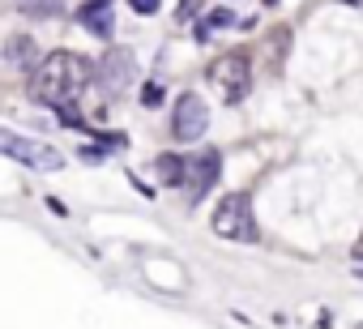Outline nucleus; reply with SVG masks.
<instances>
[{"mask_svg": "<svg viewBox=\"0 0 363 329\" xmlns=\"http://www.w3.org/2000/svg\"><path fill=\"white\" fill-rule=\"evenodd\" d=\"M22 13H39V18H52V13H56V0H22Z\"/></svg>", "mask_w": 363, "mask_h": 329, "instance_id": "obj_12", "label": "nucleus"}, {"mask_svg": "<svg viewBox=\"0 0 363 329\" xmlns=\"http://www.w3.org/2000/svg\"><path fill=\"white\" fill-rule=\"evenodd\" d=\"M218 176H223V154H218V150L193 154V158H189V180H184V189H189V201L206 197V193L218 184Z\"/></svg>", "mask_w": 363, "mask_h": 329, "instance_id": "obj_6", "label": "nucleus"}, {"mask_svg": "<svg viewBox=\"0 0 363 329\" xmlns=\"http://www.w3.org/2000/svg\"><path fill=\"white\" fill-rule=\"evenodd\" d=\"M265 5H278V0H265Z\"/></svg>", "mask_w": 363, "mask_h": 329, "instance_id": "obj_20", "label": "nucleus"}, {"mask_svg": "<svg viewBox=\"0 0 363 329\" xmlns=\"http://www.w3.org/2000/svg\"><path fill=\"white\" fill-rule=\"evenodd\" d=\"M210 227H214V235H218V240H240V244H252V240L261 235L257 214H252V197H248V193H227V197L214 206Z\"/></svg>", "mask_w": 363, "mask_h": 329, "instance_id": "obj_2", "label": "nucleus"}, {"mask_svg": "<svg viewBox=\"0 0 363 329\" xmlns=\"http://www.w3.org/2000/svg\"><path fill=\"white\" fill-rule=\"evenodd\" d=\"M77 22H82V30L86 35H94V39H111L116 35V18H111V0H86V5L77 9Z\"/></svg>", "mask_w": 363, "mask_h": 329, "instance_id": "obj_8", "label": "nucleus"}, {"mask_svg": "<svg viewBox=\"0 0 363 329\" xmlns=\"http://www.w3.org/2000/svg\"><path fill=\"white\" fill-rule=\"evenodd\" d=\"M354 261H363V231H359V240H354Z\"/></svg>", "mask_w": 363, "mask_h": 329, "instance_id": "obj_18", "label": "nucleus"}, {"mask_svg": "<svg viewBox=\"0 0 363 329\" xmlns=\"http://www.w3.org/2000/svg\"><path fill=\"white\" fill-rule=\"evenodd\" d=\"M94 77H99V86L103 90H124L128 86V77H133V56L128 52H107L99 65H94Z\"/></svg>", "mask_w": 363, "mask_h": 329, "instance_id": "obj_7", "label": "nucleus"}, {"mask_svg": "<svg viewBox=\"0 0 363 329\" xmlns=\"http://www.w3.org/2000/svg\"><path fill=\"white\" fill-rule=\"evenodd\" d=\"M5 60H9L13 69H35V65H39V43H35L30 35H9V39H5Z\"/></svg>", "mask_w": 363, "mask_h": 329, "instance_id": "obj_9", "label": "nucleus"}, {"mask_svg": "<svg viewBox=\"0 0 363 329\" xmlns=\"http://www.w3.org/2000/svg\"><path fill=\"white\" fill-rule=\"evenodd\" d=\"M48 210H52V214H69V206H65V201H56V197H48Z\"/></svg>", "mask_w": 363, "mask_h": 329, "instance_id": "obj_17", "label": "nucleus"}, {"mask_svg": "<svg viewBox=\"0 0 363 329\" xmlns=\"http://www.w3.org/2000/svg\"><path fill=\"white\" fill-rule=\"evenodd\" d=\"M141 103H145V107H162V86H158V82H145V86H141Z\"/></svg>", "mask_w": 363, "mask_h": 329, "instance_id": "obj_13", "label": "nucleus"}, {"mask_svg": "<svg viewBox=\"0 0 363 329\" xmlns=\"http://www.w3.org/2000/svg\"><path fill=\"white\" fill-rule=\"evenodd\" d=\"M0 150H5L9 158H18L22 167H35V172H60L65 158L60 150H52L48 141H30V137H18V133H0Z\"/></svg>", "mask_w": 363, "mask_h": 329, "instance_id": "obj_4", "label": "nucleus"}, {"mask_svg": "<svg viewBox=\"0 0 363 329\" xmlns=\"http://www.w3.org/2000/svg\"><path fill=\"white\" fill-rule=\"evenodd\" d=\"M90 77H94V69L86 65V56H77V52H52L30 73V99L48 103V107L77 103L82 90L90 86Z\"/></svg>", "mask_w": 363, "mask_h": 329, "instance_id": "obj_1", "label": "nucleus"}, {"mask_svg": "<svg viewBox=\"0 0 363 329\" xmlns=\"http://www.w3.org/2000/svg\"><path fill=\"white\" fill-rule=\"evenodd\" d=\"M128 5H133V13L150 18V13H158V5H162V0H128Z\"/></svg>", "mask_w": 363, "mask_h": 329, "instance_id": "obj_16", "label": "nucleus"}, {"mask_svg": "<svg viewBox=\"0 0 363 329\" xmlns=\"http://www.w3.org/2000/svg\"><path fill=\"white\" fill-rule=\"evenodd\" d=\"M197 9H201V0H179V9H175V22H189Z\"/></svg>", "mask_w": 363, "mask_h": 329, "instance_id": "obj_15", "label": "nucleus"}, {"mask_svg": "<svg viewBox=\"0 0 363 329\" xmlns=\"http://www.w3.org/2000/svg\"><path fill=\"white\" fill-rule=\"evenodd\" d=\"M342 5H354V9H359V5H363V0H342Z\"/></svg>", "mask_w": 363, "mask_h": 329, "instance_id": "obj_19", "label": "nucleus"}, {"mask_svg": "<svg viewBox=\"0 0 363 329\" xmlns=\"http://www.w3.org/2000/svg\"><path fill=\"white\" fill-rule=\"evenodd\" d=\"M154 172H158L162 184L184 189V180H189V158H184V154H158V158H154Z\"/></svg>", "mask_w": 363, "mask_h": 329, "instance_id": "obj_10", "label": "nucleus"}, {"mask_svg": "<svg viewBox=\"0 0 363 329\" xmlns=\"http://www.w3.org/2000/svg\"><path fill=\"white\" fill-rule=\"evenodd\" d=\"M210 128V107L201 94H179L171 107V137L175 141H197Z\"/></svg>", "mask_w": 363, "mask_h": 329, "instance_id": "obj_5", "label": "nucleus"}, {"mask_svg": "<svg viewBox=\"0 0 363 329\" xmlns=\"http://www.w3.org/2000/svg\"><path fill=\"white\" fill-rule=\"evenodd\" d=\"M107 145H111V141H103V145H82V154H77V158H82V162H90V167H99V162H107Z\"/></svg>", "mask_w": 363, "mask_h": 329, "instance_id": "obj_11", "label": "nucleus"}, {"mask_svg": "<svg viewBox=\"0 0 363 329\" xmlns=\"http://www.w3.org/2000/svg\"><path fill=\"white\" fill-rule=\"evenodd\" d=\"M210 86L223 90L227 103H240V99L248 94V86H252V60H248L244 52H227V56H218V60L210 65Z\"/></svg>", "mask_w": 363, "mask_h": 329, "instance_id": "obj_3", "label": "nucleus"}, {"mask_svg": "<svg viewBox=\"0 0 363 329\" xmlns=\"http://www.w3.org/2000/svg\"><path fill=\"white\" fill-rule=\"evenodd\" d=\"M210 22H214L218 30H227V26H244V22L231 13V9H214V13H210Z\"/></svg>", "mask_w": 363, "mask_h": 329, "instance_id": "obj_14", "label": "nucleus"}]
</instances>
